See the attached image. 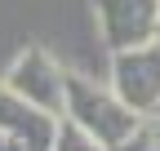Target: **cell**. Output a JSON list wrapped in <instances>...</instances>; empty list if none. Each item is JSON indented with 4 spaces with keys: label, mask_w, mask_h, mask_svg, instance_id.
<instances>
[{
    "label": "cell",
    "mask_w": 160,
    "mask_h": 151,
    "mask_svg": "<svg viewBox=\"0 0 160 151\" xmlns=\"http://www.w3.org/2000/svg\"><path fill=\"white\" fill-rule=\"evenodd\" d=\"M62 120H71L76 129H85L102 151L125 147L142 129V116L120 102L111 85H98L89 76H71V85H67V116Z\"/></svg>",
    "instance_id": "cell-1"
},
{
    "label": "cell",
    "mask_w": 160,
    "mask_h": 151,
    "mask_svg": "<svg viewBox=\"0 0 160 151\" xmlns=\"http://www.w3.org/2000/svg\"><path fill=\"white\" fill-rule=\"evenodd\" d=\"M5 85L18 93L22 102H31L36 111L62 120L67 116V85H71V71H62L45 49H27L18 53L5 71Z\"/></svg>",
    "instance_id": "cell-2"
},
{
    "label": "cell",
    "mask_w": 160,
    "mask_h": 151,
    "mask_svg": "<svg viewBox=\"0 0 160 151\" xmlns=\"http://www.w3.org/2000/svg\"><path fill=\"white\" fill-rule=\"evenodd\" d=\"M107 85L116 89V98L125 107L138 111V116H156L160 111V40L125 49V53H111Z\"/></svg>",
    "instance_id": "cell-3"
},
{
    "label": "cell",
    "mask_w": 160,
    "mask_h": 151,
    "mask_svg": "<svg viewBox=\"0 0 160 151\" xmlns=\"http://www.w3.org/2000/svg\"><path fill=\"white\" fill-rule=\"evenodd\" d=\"M98 36L111 53L160 40V0H93Z\"/></svg>",
    "instance_id": "cell-4"
},
{
    "label": "cell",
    "mask_w": 160,
    "mask_h": 151,
    "mask_svg": "<svg viewBox=\"0 0 160 151\" xmlns=\"http://www.w3.org/2000/svg\"><path fill=\"white\" fill-rule=\"evenodd\" d=\"M58 124H62V120H53V116H45V111H36L31 102H22L5 80H0V134H13L27 151H53Z\"/></svg>",
    "instance_id": "cell-5"
},
{
    "label": "cell",
    "mask_w": 160,
    "mask_h": 151,
    "mask_svg": "<svg viewBox=\"0 0 160 151\" xmlns=\"http://www.w3.org/2000/svg\"><path fill=\"white\" fill-rule=\"evenodd\" d=\"M53 151H102V147H98L85 129H76L71 120H62L58 124V138H53Z\"/></svg>",
    "instance_id": "cell-6"
},
{
    "label": "cell",
    "mask_w": 160,
    "mask_h": 151,
    "mask_svg": "<svg viewBox=\"0 0 160 151\" xmlns=\"http://www.w3.org/2000/svg\"><path fill=\"white\" fill-rule=\"evenodd\" d=\"M116 151H160V138H156V134H147V129H138V134H133L125 147H116Z\"/></svg>",
    "instance_id": "cell-7"
},
{
    "label": "cell",
    "mask_w": 160,
    "mask_h": 151,
    "mask_svg": "<svg viewBox=\"0 0 160 151\" xmlns=\"http://www.w3.org/2000/svg\"><path fill=\"white\" fill-rule=\"evenodd\" d=\"M0 151H27V147H22V142H18L13 134H0Z\"/></svg>",
    "instance_id": "cell-8"
},
{
    "label": "cell",
    "mask_w": 160,
    "mask_h": 151,
    "mask_svg": "<svg viewBox=\"0 0 160 151\" xmlns=\"http://www.w3.org/2000/svg\"><path fill=\"white\" fill-rule=\"evenodd\" d=\"M156 116H160V111H156Z\"/></svg>",
    "instance_id": "cell-9"
}]
</instances>
